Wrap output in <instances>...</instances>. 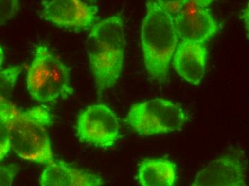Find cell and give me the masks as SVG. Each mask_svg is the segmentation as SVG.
Wrapping results in <instances>:
<instances>
[{
	"mask_svg": "<svg viewBox=\"0 0 249 186\" xmlns=\"http://www.w3.org/2000/svg\"><path fill=\"white\" fill-rule=\"evenodd\" d=\"M126 40L122 15L116 14L91 27L86 48L96 88L101 94L119 80L124 68Z\"/></svg>",
	"mask_w": 249,
	"mask_h": 186,
	"instance_id": "obj_1",
	"label": "cell"
},
{
	"mask_svg": "<svg viewBox=\"0 0 249 186\" xmlns=\"http://www.w3.org/2000/svg\"><path fill=\"white\" fill-rule=\"evenodd\" d=\"M179 42L174 18L158 1H148L141 27L144 62L152 80L163 83Z\"/></svg>",
	"mask_w": 249,
	"mask_h": 186,
	"instance_id": "obj_2",
	"label": "cell"
},
{
	"mask_svg": "<svg viewBox=\"0 0 249 186\" xmlns=\"http://www.w3.org/2000/svg\"><path fill=\"white\" fill-rule=\"evenodd\" d=\"M53 116L44 106L22 111L15 107L11 125V145L15 153L22 159L42 164L54 161L48 135Z\"/></svg>",
	"mask_w": 249,
	"mask_h": 186,
	"instance_id": "obj_3",
	"label": "cell"
},
{
	"mask_svg": "<svg viewBox=\"0 0 249 186\" xmlns=\"http://www.w3.org/2000/svg\"><path fill=\"white\" fill-rule=\"evenodd\" d=\"M32 98L42 104L54 103L73 94L68 68L43 45L37 47L27 75Z\"/></svg>",
	"mask_w": 249,
	"mask_h": 186,
	"instance_id": "obj_4",
	"label": "cell"
},
{
	"mask_svg": "<svg viewBox=\"0 0 249 186\" xmlns=\"http://www.w3.org/2000/svg\"><path fill=\"white\" fill-rule=\"evenodd\" d=\"M187 120L181 107L163 98L135 104L126 118L133 131L145 136L181 131Z\"/></svg>",
	"mask_w": 249,
	"mask_h": 186,
	"instance_id": "obj_5",
	"label": "cell"
},
{
	"mask_svg": "<svg viewBox=\"0 0 249 186\" xmlns=\"http://www.w3.org/2000/svg\"><path fill=\"white\" fill-rule=\"evenodd\" d=\"M116 115L103 104L88 106L80 113L77 135L80 141L101 148H110L121 138Z\"/></svg>",
	"mask_w": 249,
	"mask_h": 186,
	"instance_id": "obj_6",
	"label": "cell"
},
{
	"mask_svg": "<svg viewBox=\"0 0 249 186\" xmlns=\"http://www.w3.org/2000/svg\"><path fill=\"white\" fill-rule=\"evenodd\" d=\"M211 0H186L174 21L179 40L206 44L219 32L221 25L213 17Z\"/></svg>",
	"mask_w": 249,
	"mask_h": 186,
	"instance_id": "obj_7",
	"label": "cell"
},
{
	"mask_svg": "<svg viewBox=\"0 0 249 186\" xmlns=\"http://www.w3.org/2000/svg\"><path fill=\"white\" fill-rule=\"evenodd\" d=\"M42 17L48 22L67 28L85 30L92 27L98 7L77 0H53L43 3Z\"/></svg>",
	"mask_w": 249,
	"mask_h": 186,
	"instance_id": "obj_8",
	"label": "cell"
},
{
	"mask_svg": "<svg viewBox=\"0 0 249 186\" xmlns=\"http://www.w3.org/2000/svg\"><path fill=\"white\" fill-rule=\"evenodd\" d=\"M191 186H245L244 166L238 157H221L200 171Z\"/></svg>",
	"mask_w": 249,
	"mask_h": 186,
	"instance_id": "obj_9",
	"label": "cell"
},
{
	"mask_svg": "<svg viewBox=\"0 0 249 186\" xmlns=\"http://www.w3.org/2000/svg\"><path fill=\"white\" fill-rule=\"evenodd\" d=\"M208 49L206 44L180 40L174 54V66L183 79L198 85L206 72Z\"/></svg>",
	"mask_w": 249,
	"mask_h": 186,
	"instance_id": "obj_10",
	"label": "cell"
},
{
	"mask_svg": "<svg viewBox=\"0 0 249 186\" xmlns=\"http://www.w3.org/2000/svg\"><path fill=\"white\" fill-rule=\"evenodd\" d=\"M40 184L41 186H101L103 182L95 174L54 160L42 172Z\"/></svg>",
	"mask_w": 249,
	"mask_h": 186,
	"instance_id": "obj_11",
	"label": "cell"
},
{
	"mask_svg": "<svg viewBox=\"0 0 249 186\" xmlns=\"http://www.w3.org/2000/svg\"><path fill=\"white\" fill-rule=\"evenodd\" d=\"M138 175L141 186H174L177 178L174 163L163 158L141 162Z\"/></svg>",
	"mask_w": 249,
	"mask_h": 186,
	"instance_id": "obj_12",
	"label": "cell"
},
{
	"mask_svg": "<svg viewBox=\"0 0 249 186\" xmlns=\"http://www.w3.org/2000/svg\"><path fill=\"white\" fill-rule=\"evenodd\" d=\"M15 106L9 101L0 105V160L3 159L12 148L11 125Z\"/></svg>",
	"mask_w": 249,
	"mask_h": 186,
	"instance_id": "obj_13",
	"label": "cell"
},
{
	"mask_svg": "<svg viewBox=\"0 0 249 186\" xmlns=\"http://www.w3.org/2000/svg\"><path fill=\"white\" fill-rule=\"evenodd\" d=\"M21 66H13L3 68L0 72V105L9 101L19 74L22 72Z\"/></svg>",
	"mask_w": 249,
	"mask_h": 186,
	"instance_id": "obj_14",
	"label": "cell"
},
{
	"mask_svg": "<svg viewBox=\"0 0 249 186\" xmlns=\"http://www.w3.org/2000/svg\"><path fill=\"white\" fill-rule=\"evenodd\" d=\"M19 1L0 0V25L11 19L19 8Z\"/></svg>",
	"mask_w": 249,
	"mask_h": 186,
	"instance_id": "obj_15",
	"label": "cell"
},
{
	"mask_svg": "<svg viewBox=\"0 0 249 186\" xmlns=\"http://www.w3.org/2000/svg\"><path fill=\"white\" fill-rule=\"evenodd\" d=\"M17 169L13 166H0V186H13Z\"/></svg>",
	"mask_w": 249,
	"mask_h": 186,
	"instance_id": "obj_16",
	"label": "cell"
},
{
	"mask_svg": "<svg viewBox=\"0 0 249 186\" xmlns=\"http://www.w3.org/2000/svg\"><path fill=\"white\" fill-rule=\"evenodd\" d=\"M186 0H180V1H158L160 6L168 12L173 17L177 16L183 10Z\"/></svg>",
	"mask_w": 249,
	"mask_h": 186,
	"instance_id": "obj_17",
	"label": "cell"
},
{
	"mask_svg": "<svg viewBox=\"0 0 249 186\" xmlns=\"http://www.w3.org/2000/svg\"><path fill=\"white\" fill-rule=\"evenodd\" d=\"M241 18L244 19L247 33H249V4L247 5V7L244 9V11L242 12V15H241Z\"/></svg>",
	"mask_w": 249,
	"mask_h": 186,
	"instance_id": "obj_18",
	"label": "cell"
},
{
	"mask_svg": "<svg viewBox=\"0 0 249 186\" xmlns=\"http://www.w3.org/2000/svg\"><path fill=\"white\" fill-rule=\"evenodd\" d=\"M4 52L3 48L0 46V72L3 69V63H4Z\"/></svg>",
	"mask_w": 249,
	"mask_h": 186,
	"instance_id": "obj_19",
	"label": "cell"
}]
</instances>
